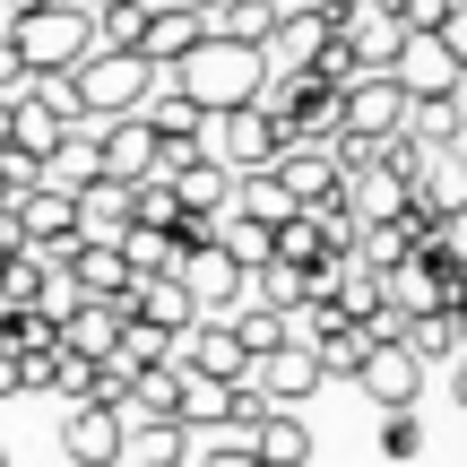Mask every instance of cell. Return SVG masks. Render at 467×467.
Here are the masks:
<instances>
[{"label": "cell", "instance_id": "obj_13", "mask_svg": "<svg viewBox=\"0 0 467 467\" xmlns=\"http://www.w3.org/2000/svg\"><path fill=\"white\" fill-rule=\"evenodd\" d=\"M337 44H347V61H355V78H389V61H399V17L389 9H372V0H355V17L337 26Z\"/></svg>", "mask_w": 467, "mask_h": 467}, {"label": "cell", "instance_id": "obj_34", "mask_svg": "<svg viewBox=\"0 0 467 467\" xmlns=\"http://www.w3.org/2000/svg\"><path fill=\"white\" fill-rule=\"evenodd\" d=\"M200 467H260V459H251V441H234V433H225V441H208V459H200Z\"/></svg>", "mask_w": 467, "mask_h": 467}, {"label": "cell", "instance_id": "obj_30", "mask_svg": "<svg viewBox=\"0 0 467 467\" xmlns=\"http://www.w3.org/2000/svg\"><path fill=\"white\" fill-rule=\"evenodd\" d=\"M364 347H372V337L355 329V320H329V329H320V347H312L320 381H329V372H347V381H355V364H364Z\"/></svg>", "mask_w": 467, "mask_h": 467}, {"label": "cell", "instance_id": "obj_11", "mask_svg": "<svg viewBox=\"0 0 467 467\" xmlns=\"http://www.w3.org/2000/svg\"><path fill=\"white\" fill-rule=\"evenodd\" d=\"M467 303V285H441L433 268L407 251L399 268H381V312H399V320H424V312H459Z\"/></svg>", "mask_w": 467, "mask_h": 467}, {"label": "cell", "instance_id": "obj_12", "mask_svg": "<svg viewBox=\"0 0 467 467\" xmlns=\"http://www.w3.org/2000/svg\"><path fill=\"white\" fill-rule=\"evenodd\" d=\"M355 389H364L381 416H399V407H416V389H424V364L407 347H364V364H355Z\"/></svg>", "mask_w": 467, "mask_h": 467}, {"label": "cell", "instance_id": "obj_19", "mask_svg": "<svg viewBox=\"0 0 467 467\" xmlns=\"http://www.w3.org/2000/svg\"><path fill=\"white\" fill-rule=\"evenodd\" d=\"M69 208H78V243L121 251V234H130V191H121V182H87Z\"/></svg>", "mask_w": 467, "mask_h": 467}, {"label": "cell", "instance_id": "obj_10", "mask_svg": "<svg viewBox=\"0 0 467 467\" xmlns=\"http://www.w3.org/2000/svg\"><path fill=\"white\" fill-rule=\"evenodd\" d=\"M389 130H407V96L389 78H347L337 87V139H389Z\"/></svg>", "mask_w": 467, "mask_h": 467}, {"label": "cell", "instance_id": "obj_7", "mask_svg": "<svg viewBox=\"0 0 467 467\" xmlns=\"http://www.w3.org/2000/svg\"><path fill=\"white\" fill-rule=\"evenodd\" d=\"M208 130H217V148H208V156H217L225 173H268V165H277V156H285L277 121H268L260 104H243V113H217V121H208Z\"/></svg>", "mask_w": 467, "mask_h": 467}, {"label": "cell", "instance_id": "obj_17", "mask_svg": "<svg viewBox=\"0 0 467 467\" xmlns=\"http://www.w3.org/2000/svg\"><path fill=\"white\" fill-rule=\"evenodd\" d=\"M165 191H173V208H182V217H225L234 173L217 165V156H191V165H165Z\"/></svg>", "mask_w": 467, "mask_h": 467}, {"label": "cell", "instance_id": "obj_31", "mask_svg": "<svg viewBox=\"0 0 467 467\" xmlns=\"http://www.w3.org/2000/svg\"><path fill=\"white\" fill-rule=\"evenodd\" d=\"M113 355H121L130 372H148V364H173V337H165V329H148V320H121Z\"/></svg>", "mask_w": 467, "mask_h": 467}, {"label": "cell", "instance_id": "obj_3", "mask_svg": "<svg viewBox=\"0 0 467 467\" xmlns=\"http://www.w3.org/2000/svg\"><path fill=\"white\" fill-rule=\"evenodd\" d=\"M260 113L277 121L285 148H329L337 139V87H320L312 69H268L260 78Z\"/></svg>", "mask_w": 467, "mask_h": 467}, {"label": "cell", "instance_id": "obj_4", "mask_svg": "<svg viewBox=\"0 0 467 467\" xmlns=\"http://www.w3.org/2000/svg\"><path fill=\"white\" fill-rule=\"evenodd\" d=\"M156 96V69L139 61V52H87L78 69H69V104H78V121H121L139 113V104Z\"/></svg>", "mask_w": 467, "mask_h": 467}, {"label": "cell", "instance_id": "obj_26", "mask_svg": "<svg viewBox=\"0 0 467 467\" xmlns=\"http://www.w3.org/2000/svg\"><path fill=\"white\" fill-rule=\"evenodd\" d=\"M182 451H191L182 424H121V459L139 467H182Z\"/></svg>", "mask_w": 467, "mask_h": 467}, {"label": "cell", "instance_id": "obj_23", "mask_svg": "<svg viewBox=\"0 0 467 467\" xmlns=\"http://www.w3.org/2000/svg\"><path fill=\"white\" fill-rule=\"evenodd\" d=\"M347 217L355 225H389V217H407V182H389V173H347Z\"/></svg>", "mask_w": 467, "mask_h": 467}, {"label": "cell", "instance_id": "obj_9", "mask_svg": "<svg viewBox=\"0 0 467 467\" xmlns=\"http://www.w3.org/2000/svg\"><path fill=\"white\" fill-rule=\"evenodd\" d=\"M268 182L285 191V208H347V173L329 165V148H285L277 165H268Z\"/></svg>", "mask_w": 467, "mask_h": 467}, {"label": "cell", "instance_id": "obj_6", "mask_svg": "<svg viewBox=\"0 0 467 467\" xmlns=\"http://www.w3.org/2000/svg\"><path fill=\"white\" fill-rule=\"evenodd\" d=\"M173 285L191 295V312H200V320H225L234 303H243V285H251V277L225 260L217 243H200V251H182V260H173Z\"/></svg>", "mask_w": 467, "mask_h": 467}, {"label": "cell", "instance_id": "obj_32", "mask_svg": "<svg viewBox=\"0 0 467 467\" xmlns=\"http://www.w3.org/2000/svg\"><path fill=\"white\" fill-rule=\"evenodd\" d=\"M44 389H61L69 407H96V364H87V355H61L52 347V381Z\"/></svg>", "mask_w": 467, "mask_h": 467}, {"label": "cell", "instance_id": "obj_16", "mask_svg": "<svg viewBox=\"0 0 467 467\" xmlns=\"http://www.w3.org/2000/svg\"><path fill=\"white\" fill-rule=\"evenodd\" d=\"M243 381L260 389L268 407H285V416H295V407H303V399H312V389H320V364H312V355H303V347H268L260 364L243 372Z\"/></svg>", "mask_w": 467, "mask_h": 467}, {"label": "cell", "instance_id": "obj_37", "mask_svg": "<svg viewBox=\"0 0 467 467\" xmlns=\"http://www.w3.org/2000/svg\"><path fill=\"white\" fill-rule=\"evenodd\" d=\"M0 320H9V312H0Z\"/></svg>", "mask_w": 467, "mask_h": 467}, {"label": "cell", "instance_id": "obj_35", "mask_svg": "<svg viewBox=\"0 0 467 467\" xmlns=\"http://www.w3.org/2000/svg\"><path fill=\"white\" fill-rule=\"evenodd\" d=\"M26 87V69H17V52H9V35H0V96H17Z\"/></svg>", "mask_w": 467, "mask_h": 467}, {"label": "cell", "instance_id": "obj_2", "mask_svg": "<svg viewBox=\"0 0 467 467\" xmlns=\"http://www.w3.org/2000/svg\"><path fill=\"white\" fill-rule=\"evenodd\" d=\"M9 52H17V69L26 78H69V69L96 52V35H87V9H61V0H44L35 17H9Z\"/></svg>", "mask_w": 467, "mask_h": 467}, {"label": "cell", "instance_id": "obj_8", "mask_svg": "<svg viewBox=\"0 0 467 467\" xmlns=\"http://www.w3.org/2000/svg\"><path fill=\"white\" fill-rule=\"evenodd\" d=\"M87 148H96V173H104V182H121V191L156 173V139H148V121H139V113L87 121Z\"/></svg>", "mask_w": 467, "mask_h": 467}, {"label": "cell", "instance_id": "obj_36", "mask_svg": "<svg viewBox=\"0 0 467 467\" xmlns=\"http://www.w3.org/2000/svg\"><path fill=\"white\" fill-rule=\"evenodd\" d=\"M0 467H9V451H0Z\"/></svg>", "mask_w": 467, "mask_h": 467}, {"label": "cell", "instance_id": "obj_15", "mask_svg": "<svg viewBox=\"0 0 467 467\" xmlns=\"http://www.w3.org/2000/svg\"><path fill=\"white\" fill-rule=\"evenodd\" d=\"M200 35H208V17H191V9H173V0H148V26H139V61H148L156 69V78H165V69L173 61H182V52L191 44H200Z\"/></svg>", "mask_w": 467, "mask_h": 467}, {"label": "cell", "instance_id": "obj_25", "mask_svg": "<svg viewBox=\"0 0 467 467\" xmlns=\"http://www.w3.org/2000/svg\"><path fill=\"white\" fill-rule=\"evenodd\" d=\"M173 260H182V243H173L165 225H130L121 234V268H130V277H173Z\"/></svg>", "mask_w": 467, "mask_h": 467}, {"label": "cell", "instance_id": "obj_29", "mask_svg": "<svg viewBox=\"0 0 467 467\" xmlns=\"http://www.w3.org/2000/svg\"><path fill=\"white\" fill-rule=\"evenodd\" d=\"M44 182H52V191H69V200H78L87 182H104V173H96V148H87V130H69L61 148L44 156Z\"/></svg>", "mask_w": 467, "mask_h": 467}, {"label": "cell", "instance_id": "obj_22", "mask_svg": "<svg viewBox=\"0 0 467 467\" xmlns=\"http://www.w3.org/2000/svg\"><path fill=\"white\" fill-rule=\"evenodd\" d=\"M130 320H148V329L182 337V329H191L200 312H191V295H182L173 277H139V285H130Z\"/></svg>", "mask_w": 467, "mask_h": 467}, {"label": "cell", "instance_id": "obj_28", "mask_svg": "<svg viewBox=\"0 0 467 467\" xmlns=\"http://www.w3.org/2000/svg\"><path fill=\"white\" fill-rule=\"evenodd\" d=\"M260 312H295V303H312V277L303 268H285V260H268V268H251V285H243Z\"/></svg>", "mask_w": 467, "mask_h": 467}, {"label": "cell", "instance_id": "obj_1", "mask_svg": "<svg viewBox=\"0 0 467 467\" xmlns=\"http://www.w3.org/2000/svg\"><path fill=\"white\" fill-rule=\"evenodd\" d=\"M260 78H268L260 44H225V35H200V44L165 69V87H173L182 104H200L208 121H217V113H243V104H260Z\"/></svg>", "mask_w": 467, "mask_h": 467}, {"label": "cell", "instance_id": "obj_24", "mask_svg": "<svg viewBox=\"0 0 467 467\" xmlns=\"http://www.w3.org/2000/svg\"><path fill=\"white\" fill-rule=\"evenodd\" d=\"M459 337H467V312H424V320H407V329H399V347L416 355V364H451Z\"/></svg>", "mask_w": 467, "mask_h": 467}, {"label": "cell", "instance_id": "obj_33", "mask_svg": "<svg viewBox=\"0 0 467 467\" xmlns=\"http://www.w3.org/2000/svg\"><path fill=\"white\" fill-rule=\"evenodd\" d=\"M416 451H424V424H416V407L381 416V459H416Z\"/></svg>", "mask_w": 467, "mask_h": 467}, {"label": "cell", "instance_id": "obj_27", "mask_svg": "<svg viewBox=\"0 0 467 467\" xmlns=\"http://www.w3.org/2000/svg\"><path fill=\"white\" fill-rule=\"evenodd\" d=\"M225 407H234V381H200V372H182V399H173V424H208V433H217L225 424Z\"/></svg>", "mask_w": 467, "mask_h": 467}, {"label": "cell", "instance_id": "obj_21", "mask_svg": "<svg viewBox=\"0 0 467 467\" xmlns=\"http://www.w3.org/2000/svg\"><path fill=\"white\" fill-rule=\"evenodd\" d=\"M173 399H182V372H173V364H148L130 389H121V424H173Z\"/></svg>", "mask_w": 467, "mask_h": 467}, {"label": "cell", "instance_id": "obj_18", "mask_svg": "<svg viewBox=\"0 0 467 467\" xmlns=\"http://www.w3.org/2000/svg\"><path fill=\"white\" fill-rule=\"evenodd\" d=\"M61 451L78 467H121V416L113 407H69L61 416Z\"/></svg>", "mask_w": 467, "mask_h": 467}, {"label": "cell", "instance_id": "obj_14", "mask_svg": "<svg viewBox=\"0 0 467 467\" xmlns=\"http://www.w3.org/2000/svg\"><path fill=\"white\" fill-rule=\"evenodd\" d=\"M121 320H130V303H69V312L52 320V347L104 364V355H113V337H121Z\"/></svg>", "mask_w": 467, "mask_h": 467}, {"label": "cell", "instance_id": "obj_20", "mask_svg": "<svg viewBox=\"0 0 467 467\" xmlns=\"http://www.w3.org/2000/svg\"><path fill=\"white\" fill-rule=\"evenodd\" d=\"M251 459H260V467H303V459H312V424L285 416V407H268V416L251 424Z\"/></svg>", "mask_w": 467, "mask_h": 467}, {"label": "cell", "instance_id": "obj_5", "mask_svg": "<svg viewBox=\"0 0 467 467\" xmlns=\"http://www.w3.org/2000/svg\"><path fill=\"white\" fill-rule=\"evenodd\" d=\"M389 87L407 104H433V96H467V17L451 35H407L399 61H389Z\"/></svg>", "mask_w": 467, "mask_h": 467}]
</instances>
